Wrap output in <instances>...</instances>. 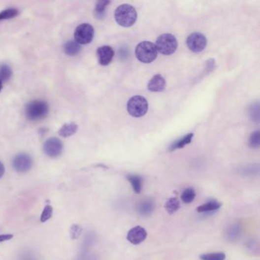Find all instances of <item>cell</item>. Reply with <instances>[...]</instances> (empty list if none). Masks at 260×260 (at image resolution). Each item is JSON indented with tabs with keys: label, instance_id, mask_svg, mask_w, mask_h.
I'll use <instances>...</instances> for the list:
<instances>
[{
	"label": "cell",
	"instance_id": "cell-1",
	"mask_svg": "<svg viewBox=\"0 0 260 260\" xmlns=\"http://www.w3.org/2000/svg\"><path fill=\"white\" fill-rule=\"evenodd\" d=\"M117 23L122 27L129 28L137 21V14L135 9L129 4H123L118 6L115 12Z\"/></svg>",
	"mask_w": 260,
	"mask_h": 260
},
{
	"label": "cell",
	"instance_id": "cell-2",
	"mask_svg": "<svg viewBox=\"0 0 260 260\" xmlns=\"http://www.w3.org/2000/svg\"><path fill=\"white\" fill-rule=\"evenodd\" d=\"M49 112V106L43 100H33L26 105V116L29 121L41 120L47 117Z\"/></svg>",
	"mask_w": 260,
	"mask_h": 260
},
{
	"label": "cell",
	"instance_id": "cell-3",
	"mask_svg": "<svg viewBox=\"0 0 260 260\" xmlns=\"http://www.w3.org/2000/svg\"><path fill=\"white\" fill-rule=\"evenodd\" d=\"M136 58L144 64L152 63L157 58V47L151 41H142L139 43L135 49Z\"/></svg>",
	"mask_w": 260,
	"mask_h": 260
},
{
	"label": "cell",
	"instance_id": "cell-4",
	"mask_svg": "<svg viewBox=\"0 0 260 260\" xmlns=\"http://www.w3.org/2000/svg\"><path fill=\"white\" fill-rule=\"evenodd\" d=\"M157 51L163 55H171L177 49L178 41L174 35L171 34H161L155 44Z\"/></svg>",
	"mask_w": 260,
	"mask_h": 260
},
{
	"label": "cell",
	"instance_id": "cell-5",
	"mask_svg": "<svg viewBox=\"0 0 260 260\" xmlns=\"http://www.w3.org/2000/svg\"><path fill=\"white\" fill-rule=\"evenodd\" d=\"M127 109L129 113L134 118H140L146 115L148 110V102L144 97L135 96L128 101Z\"/></svg>",
	"mask_w": 260,
	"mask_h": 260
},
{
	"label": "cell",
	"instance_id": "cell-6",
	"mask_svg": "<svg viewBox=\"0 0 260 260\" xmlns=\"http://www.w3.org/2000/svg\"><path fill=\"white\" fill-rule=\"evenodd\" d=\"M94 28L88 23L80 25L75 30V41L79 44H88L94 37Z\"/></svg>",
	"mask_w": 260,
	"mask_h": 260
},
{
	"label": "cell",
	"instance_id": "cell-7",
	"mask_svg": "<svg viewBox=\"0 0 260 260\" xmlns=\"http://www.w3.org/2000/svg\"><path fill=\"white\" fill-rule=\"evenodd\" d=\"M186 44H187L189 49L193 51V52H201L206 47L207 38L201 33H193V34H190L188 37Z\"/></svg>",
	"mask_w": 260,
	"mask_h": 260
},
{
	"label": "cell",
	"instance_id": "cell-8",
	"mask_svg": "<svg viewBox=\"0 0 260 260\" xmlns=\"http://www.w3.org/2000/svg\"><path fill=\"white\" fill-rule=\"evenodd\" d=\"M12 166L16 172L25 173L30 170L32 166V159L27 154H17L12 161Z\"/></svg>",
	"mask_w": 260,
	"mask_h": 260
},
{
	"label": "cell",
	"instance_id": "cell-9",
	"mask_svg": "<svg viewBox=\"0 0 260 260\" xmlns=\"http://www.w3.org/2000/svg\"><path fill=\"white\" fill-rule=\"evenodd\" d=\"M44 153L50 157H58L62 154V142L56 137L47 139L44 144Z\"/></svg>",
	"mask_w": 260,
	"mask_h": 260
},
{
	"label": "cell",
	"instance_id": "cell-10",
	"mask_svg": "<svg viewBox=\"0 0 260 260\" xmlns=\"http://www.w3.org/2000/svg\"><path fill=\"white\" fill-rule=\"evenodd\" d=\"M147 232L144 228L140 226L134 227L129 230L127 239L133 245H138L146 240Z\"/></svg>",
	"mask_w": 260,
	"mask_h": 260
},
{
	"label": "cell",
	"instance_id": "cell-11",
	"mask_svg": "<svg viewBox=\"0 0 260 260\" xmlns=\"http://www.w3.org/2000/svg\"><path fill=\"white\" fill-rule=\"evenodd\" d=\"M115 56V51L113 48L110 46H102L98 47L97 50V57H98V63L101 66H107L112 62Z\"/></svg>",
	"mask_w": 260,
	"mask_h": 260
},
{
	"label": "cell",
	"instance_id": "cell-12",
	"mask_svg": "<svg viewBox=\"0 0 260 260\" xmlns=\"http://www.w3.org/2000/svg\"><path fill=\"white\" fill-rule=\"evenodd\" d=\"M243 232V228L240 224H233L227 228L225 230V237L228 241H237L240 238Z\"/></svg>",
	"mask_w": 260,
	"mask_h": 260
},
{
	"label": "cell",
	"instance_id": "cell-13",
	"mask_svg": "<svg viewBox=\"0 0 260 260\" xmlns=\"http://www.w3.org/2000/svg\"><path fill=\"white\" fill-rule=\"evenodd\" d=\"M165 80L163 76L161 74L155 75L154 77L150 80L147 88L151 92L154 93H159V92L163 91L165 88Z\"/></svg>",
	"mask_w": 260,
	"mask_h": 260
},
{
	"label": "cell",
	"instance_id": "cell-14",
	"mask_svg": "<svg viewBox=\"0 0 260 260\" xmlns=\"http://www.w3.org/2000/svg\"><path fill=\"white\" fill-rule=\"evenodd\" d=\"M155 209V203L152 199H144L138 203L137 211L143 217L150 216Z\"/></svg>",
	"mask_w": 260,
	"mask_h": 260
},
{
	"label": "cell",
	"instance_id": "cell-15",
	"mask_svg": "<svg viewBox=\"0 0 260 260\" xmlns=\"http://www.w3.org/2000/svg\"><path fill=\"white\" fill-rule=\"evenodd\" d=\"M222 204L219 201H215V200H211V201H208L205 204H201L198 208H196V211L198 213H211L213 211H218L220 208L222 207Z\"/></svg>",
	"mask_w": 260,
	"mask_h": 260
},
{
	"label": "cell",
	"instance_id": "cell-16",
	"mask_svg": "<svg viewBox=\"0 0 260 260\" xmlns=\"http://www.w3.org/2000/svg\"><path fill=\"white\" fill-rule=\"evenodd\" d=\"M193 133H188L186 135L183 136L182 138L176 140L171 144L170 147H169V151H174L178 149L183 148L186 145L190 144L192 140H193Z\"/></svg>",
	"mask_w": 260,
	"mask_h": 260
},
{
	"label": "cell",
	"instance_id": "cell-17",
	"mask_svg": "<svg viewBox=\"0 0 260 260\" xmlns=\"http://www.w3.org/2000/svg\"><path fill=\"white\" fill-rule=\"evenodd\" d=\"M127 179L131 185L133 191L137 194H140L143 189V179L140 176L133 174L128 175Z\"/></svg>",
	"mask_w": 260,
	"mask_h": 260
},
{
	"label": "cell",
	"instance_id": "cell-18",
	"mask_svg": "<svg viewBox=\"0 0 260 260\" xmlns=\"http://www.w3.org/2000/svg\"><path fill=\"white\" fill-rule=\"evenodd\" d=\"M78 130V125L75 123H67L63 125L58 133L63 137H68L73 135Z\"/></svg>",
	"mask_w": 260,
	"mask_h": 260
},
{
	"label": "cell",
	"instance_id": "cell-19",
	"mask_svg": "<svg viewBox=\"0 0 260 260\" xmlns=\"http://www.w3.org/2000/svg\"><path fill=\"white\" fill-rule=\"evenodd\" d=\"M64 50L66 54L69 56H75L80 52L81 47H80V44H78L76 41H69L65 44Z\"/></svg>",
	"mask_w": 260,
	"mask_h": 260
},
{
	"label": "cell",
	"instance_id": "cell-20",
	"mask_svg": "<svg viewBox=\"0 0 260 260\" xmlns=\"http://www.w3.org/2000/svg\"><path fill=\"white\" fill-rule=\"evenodd\" d=\"M165 211L169 213V215H172L176 213L180 208V203L176 198H170L165 203Z\"/></svg>",
	"mask_w": 260,
	"mask_h": 260
},
{
	"label": "cell",
	"instance_id": "cell-21",
	"mask_svg": "<svg viewBox=\"0 0 260 260\" xmlns=\"http://www.w3.org/2000/svg\"><path fill=\"white\" fill-rule=\"evenodd\" d=\"M109 3V1H99L97 2L96 9H95V15L98 19H103L105 16V9Z\"/></svg>",
	"mask_w": 260,
	"mask_h": 260
},
{
	"label": "cell",
	"instance_id": "cell-22",
	"mask_svg": "<svg viewBox=\"0 0 260 260\" xmlns=\"http://www.w3.org/2000/svg\"><path fill=\"white\" fill-rule=\"evenodd\" d=\"M196 193L193 188H188L185 189L183 194L181 195V199L186 204H190L195 198Z\"/></svg>",
	"mask_w": 260,
	"mask_h": 260
},
{
	"label": "cell",
	"instance_id": "cell-23",
	"mask_svg": "<svg viewBox=\"0 0 260 260\" xmlns=\"http://www.w3.org/2000/svg\"><path fill=\"white\" fill-rule=\"evenodd\" d=\"M12 75V69L9 65H5V64L0 65V80L2 83L8 81Z\"/></svg>",
	"mask_w": 260,
	"mask_h": 260
},
{
	"label": "cell",
	"instance_id": "cell-24",
	"mask_svg": "<svg viewBox=\"0 0 260 260\" xmlns=\"http://www.w3.org/2000/svg\"><path fill=\"white\" fill-rule=\"evenodd\" d=\"M225 259H226V255L222 252L209 253V254H204L200 256L201 260H225Z\"/></svg>",
	"mask_w": 260,
	"mask_h": 260
},
{
	"label": "cell",
	"instance_id": "cell-25",
	"mask_svg": "<svg viewBox=\"0 0 260 260\" xmlns=\"http://www.w3.org/2000/svg\"><path fill=\"white\" fill-rule=\"evenodd\" d=\"M18 14H19L18 9H13V8L5 9V10L2 11V12H0V21L13 19V18L17 16Z\"/></svg>",
	"mask_w": 260,
	"mask_h": 260
},
{
	"label": "cell",
	"instance_id": "cell-26",
	"mask_svg": "<svg viewBox=\"0 0 260 260\" xmlns=\"http://www.w3.org/2000/svg\"><path fill=\"white\" fill-rule=\"evenodd\" d=\"M53 215V208L50 204H47L44 207V210H43L42 213L41 215V222L44 223V222H47L48 220L51 219V217Z\"/></svg>",
	"mask_w": 260,
	"mask_h": 260
},
{
	"label": "cell",
	"instance_id": "cell-27",
	"mask_svg": "<svg viewBox=\"0 0 260 260\" xmlns=\"http://www.w3.org/2000/svg\"><path fill=\"white\" fill-rule=\"evenodd\" d=\"M246 247H247V250L250 252V254H253V255H258L259 243L257 240H252L247 242Z\"/></svg>",
	"mask_w": 260,
	"mask_h": 260
},
{
	"label": "cell",
	"instance_id": "cell-28",
	"mask_svg": "<svg viewBox=\"0 0 260 260\" xmlns=\"http://www.w3.org/2000/svg\"><path fill=\"white\" fill-rule=\"evenodd\" d=\"M249 144L252 148H258L260 146V132L255 131L252 133L249 140Z\"/></svg>",
	"mask_w": 260,
	"mask_h": 260
},
{
	"label": "cell",
	"instance_id": "cell-29",
	"mask_svg": "<svg viewBox=\"0 0 260 260\" xmlns=\"http://www.w3.org/2000/svg\"><path fill=\"white\" fill-rule=\"evenodd\" d=\"M82 230L83 229H82L81 227L79 226V225H73L70 229V236L72 239L73 240L77 239L81 234Z\"/></svg>",
	"mask_w": 260,
	"mask_h": 260
},
{
	"label": "cell",
	"instance_id": "cell-30",
	"mask_svg": "<svg viewBox=\"0 0 260 260\" xmlns=\"http://www.w3.org/2000/svg\"><path fill=\"white\" fill-rule=\"evenodd\" d=\"M13 237L12 234H2L0 235V243L7 241V240H11Z\"/></svg>",
	"mask_w": 260,
	"mask_h": 260
},
{
	"label": "cell",
	"instance_id": "cell-31",
	"mask_svg": "<svg viewBox=\"0 0 260 260\" xmlns=\"http://www.w3.org/2000/svg\"><path fill=\"white\" fill-rule=\"evenodd\" d=\"M4 173H5V166L2 162H0V179L3 176Z\"/></svg>",
	"mask_w": 260,
	"mask_h": 260
},
{
	"label": "cell",
	"instance_id": "cell-32",
	"mask_svg": "<svg viewBox=\"0 0 260 260\" xmlns=\"http://www.w3.org/2000/svg\"><path fill=\"white\" fill-rule=\"evenodd\" d=\"M2 82L0 80V92L2 90Z\"/></svg>",
	"mask_w": 260,
	"mask_h": 260
}]
</instances>
